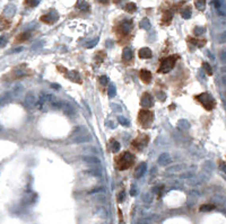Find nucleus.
Returning <instances> with one entry per match:
<instances>
[{"label": "nucleus", "instance_id": "72a5a7b5", "mask_svg": "<svg viewBox=\"0 0 226 224\" xmlns=\"http://www.w3.org/2000/svg\"><path fill=\"white\" fill-rule=\"evenodd\" d=\"M100 83H101L102 86H106L107 83H109V79H107L106 76H102V77H100Z\"/></svg>", "mask_w": 226, "mask_h": 224}, {"label": "nucleus", "instance_id": "c756f323", "mask_svg": "<svg viewBox=\"0 0 226 224\" xmlns=\"http://www.w3.org/2000/svg\"><path fill=\"white\" fill-rule=\"evenodd\" d=\"M118 121H119V123L121 124V125H123V126H129V124H130V122L125 117H123V116H119V117H118Z\"/></svg>", "mask_w": 226, "mask_h": 224}, {"label": "nucleus", "instance_id": "5701e85b", "mask_svg": "<svg viewBox=\"0 0 226 224\" xmlns=\"http://www.w3.org/2000/svg\"><path fill=\"white\" fill-rule=\"evenodd\" d=\"M9 27V22L4 17H0V32Z\"/></svg>", "mask_w": 226, "mask_h": 224}, {"label": "nucleus", "instance_id": "b1692460", "mask_svg": "<svg viewBox=\"0 0 226 224\" xmlns=\"http://www.w3.org/2000/svg\"><path fill=\"white\" fill-rule=\"evenodd\" d=\"M31 34L28 32H25V33H22L19 36H17V38H16V42H24L26 40H28L30 38Z\"/></svg>", "mask_w": 226, "mask_h": 224}, {"label": "nucleus", "instance_id": "f03ea898", "mask_svg": "<svg viewBox=\"0 0 226 224\" xmlns=\"http://www.w3.org/2000/svg\"><path fill=\"white\" fill-rule=\"evenodd\" d=\"M179 59V55H171L166 59H164L161 62V65H160V69H158V72L160 73H167L173 69V66L175 64L176 60Z\"/></svg>", "mask_w": 226, "mask_h": 224}, {"label": "nucleus", "instance_id": "ea45409f", "mask_svg": "<svg viewBox=\"0 0 226 224\" xmlns=\"http://www.w3.org/2000/svg\"><path fill=\"white\" fill-rule=\"evenodd\" d=\"M182 125L184 126L185 129H188V127H189V124H188L187 121H181V122H180V126H182Z\"/></svg>", "mask_w": 226, "mask_h": 224}, {"label": "nucleus", "instance_id": "39448f33", "mask_svg": "<svg viewBox=\"0 0 226 224\" xmlns=\"http://www.w3.org/2000/svg\"><path fill=\"white\" fill-rule=\"evenodd\" d=\"M132 28V20H128V19H125L123 20L122 23L119 24V26H118V34H121V35H128L129 34V32L131 30Z\"/></svg>", "mask_w": 226, "mask_h": 224}, {"label": "nucleus", "instance_id": "1a4fd4ad", "mask_svg": "<svg viewBox=\"0 0 226 224\" xmlns=\"http://www.w3.org/2000/svg\"><path fill=\"white\" fill-rule=\"evenodd\" d=\"M36 105V98L33 94H28L25 98V106L27 108H33Z\"/></svg>", "mask_w": 226, "mask_h": 224}, {"label": "nucleus", "instance_id": "e433bc0d", "mask_svg": "<svg viewBox=\"0 0 226 224\" xmlns=\"http://www.w3.org/2000/svg\"><path fill=\"white\" fill-rule=\"evenodd\" d=\"M6 12H9L10 14V16H12L14 15V12H15V7L12 6V5H10V6H8L6 8V10H5Z\"/></svg>", "mask_w": 226, "mask_h": 224}, {"label": "nucleus", "instance_id": "58836bf2", "mask_svg": "<svg viewBox=\"0 0 226 224\" xmlns=\"http://www.w3.org/2000/svg\"><path fill=\"white\" fill-rule=\"evenodd\" d=\"M214 5H215V8H216V9H219L220 7H222V4H220L219 0H214Z\"/></svg>", "mask_w": 226, "mask_h": 224}, {"label": "nucleus", "instance_id": "de8ad7c7", "mask_svg": "<svg viewBox=\"0 0 226 224\" xmlns=\"http://www.w3.org/2000/svg\"><path fill=\"white\" fill-rule=\"evenodd\" d=\"M222 170H225V165L224 163H222Z\"/></svg>", "mask_w": 226, "mask_h": 224}, {"label": "nucleus", "instance_id": "f3484780", "mask_svg": "<svg viewBox=\"0 0 226 224\" xmlns=\"http://www.w3.org/2000/svg\"><path fill=\"white\" fill-rule=\"evenodd\" d=\"M83 160L88 163V165H100V160L95 158V157H84Z\"/></svg>", "mask_w": 226, "mask_h": 224}, {"label": "nucleus", "instance_id": "a878e982", "mask_svg": "<svg viewBox=\"0 0 226 224\" xmlns=\"http://www.w3.org/2000/svg\"><path fill=\"white\" fill-rule=\"evenodd\" d=\"M125 9L128 12H136V9H137V6H136L133 2H128V4L125 5Z\"/></svg>", "mask_w": 226, "mask_h": 224}, {"label": "nucleus", "instance_id": "bb28decb", "mask_svg": "<svg viewBox=\"0 0 226 224\" xmlns=\"http://www.w3.org/2000/svg\"><path fill=\"white\" fill-rule=\"evenodd\" d=\"M140 27H141L143 30H147L150 28V23H149V20L147 18H144L143 20L140 22Z\"/></svg>", "mask_w": 226, "mask_h": 224}, {"label": "nucleus", "instance_id": "4468645a", "mask_svg": "<svg viewBox=\"0 0 226 224\" xmlns=\"http://www.w3.org/2000/svg\"><path fill=\"white\" fill-rule=\"evenodd\" d=\"M61 108H62V111L65 112V114L69 115V116H71V115L75 114V111H74L72 106L69 105L68 103H61Z\"/></svg>", "mask_w": 226, "mask_h": 224}, {"label": "nucleus", "instance_id": "f257e3e1", "mask_svg": "<svg viewBox=\"0 0 226 224\" xmlns=\"http://www.w3.org/2000/svg\"><path fill=\"white\" fill-rule=\"evenodd\" d=\"M135 161V155L130 152H123L120 157L117 158V165L119 170H125L130 168Z\"/></svg>", "mask_w": 226, "mask_h": 224}, {"label": "nucleus", "instance_id": "6e6552de", "mask_svg": "<svg viewBox=\"0 0 226 224\" xmlns=\"http://www.w3.org/2000/svg\"><path fill=\"white\" fill-rule=\"evenodd\" d=\"M147 143H148V136L141 135L140 137L136 139L132 144H133V147H136L137 149H143L145 145H147Z\"/></svg>", "mask_w": 226, "mask_h": 224}, {"label": "nucleus", "instance_id": "412c9836", "mask_svg": "<svg viewBox=\"0 0 226 224\" xmlns=\"http://www.w3.org/2000/svg\"><path fill=\"white\" fill-rule=\"evenodd\" d=\"M195 5H196L198 10L202 12L206 8V0H195Z\"/></svg>", "mask_w": 226, "mask_h": 224}, {"label": "nucleus", "instance_id": "79ce46f5", "mask_svg": "<svg viewBox=\"0 0 226 224\" xmlns=\"http://www.w3.org/2000/svg\"><path fill=\"white\" fill-rule=\"evenodd\" d=\"M123 198H125V193L122 191V193L120 194L119 197H118V201H119V202H122V201H123Z\"/></svg>", "mask_w": 226, "mask_h": 224}, {"label": "nucleus", "instance_id": "c85d7f7f", "mask_svg": "<svg viewBox=\"0 0 226 224\" xmlns=\"http://www.w3.org/2000/svg\"><path fill=\"white\" fill-rule=\"evenodd\" d=\"M115 95H117V89H115V87L113 85H111L109 87V97L113 98V97H115Z\"/></svg>", "mask_w": 226, "mask_h": 224}, {"label": "nucleus", "instance_id": "f704fd0d", "mask_svg": "<svg viewBox=\"0 0 226 224\" xmlns=\"http://www.w3.org/2000/svg\"><path fill=\"white\" fill-rule=\"evenodd\" d=\"M14 91H15V94H16V95L20 94V92L23 91V86H22V85H17V86H15V88H14Z\"/></svg>", "mask_w": 226, "mask_h": 224}, {"label": "nucleus", "instance_id": "423d86ee", "mask_svg": "<svg viewBox=\"0 0 226 224\" xmlns=\"http://www.w3.org/2000/svg\"><path fill=\"white\" fill-rule=\"evenodd\" d=\"M58 14L57 12H50V14H47V15H43L41 17V22L45 24H53L57 19H58Z\"/></svg>", "mask_w": 226, "mask_h": 224}, {"label": "nucleus", "instance_id": "9b49d317", "mask_svg": "<svg viewBox=\"0 0 226 224\" xmlns=\"http://www.w3.org/2000/svg\"><path fill=\"white\" fill-rule=\"evenodd\" d=\"M139 76H140V79H141L145 83H149L152 81V73H150L148 70H146V69L140 70Z\"/></svg>", "mask_w": 226, "mask_h": 224}, {"label": "nucleus", "instance_id": "0eeeda50", "mask_svg": "<svg viewBox=\"0 0 226 224\" xmlns=\"http://www.w3.org/2000/svg\"><path fill=\"white\" fill-rule=\"evenodd\" d=\"M140 105L144 107H152L154 105V99H153V97L150 96L149 94L147 92H145L143 95V97H141V100H140Z\"/></svg>", "mask_w": 226, "mask_h": 224}, {"label": "nucleus", "instance_id": "7c9ffc66", "mask_svg": "<svg viewBox=\"0 0 226 224\" xmlns=\"http://www.w3.org/2000/svg\"><path fill=\"white\" fill-rule=\"evenodd\" d=\"M202 68L205 69V71H206V72L208 73L209 76H211V74H213V70H211L210 65H209L208 63H207V62H203V63H202Z\"/></svg>", "mask_w": 226, "mask_h": 224}, {"label": "nucleus", "instance_id": "ddd939ff", "mask_svg": "<svg viewBox=\"0 0 226 224\" xmlns=\"http://www.w3.org/2000/svg\"><path fill=\"white\" fill-rule=\"evenodd\" d=\"M67 76H68V78L71 81H75V82L77 83H82V79H80V76H79V73H78L77 71H69L67 73Z\"/></svg>", "mask_w": 226, "mask_h": 224}, {"label": "nucleus", "instance_id": "c03bdc74", "mask_svg": "<svg viewBox=\"0 0 226 224\" xmlns=\"http://www.w3.org/2000/svg\"><path fill=\"white\" fill-rule=\"evenodd\" d=\"M220 56H222V61L224 62V61H225V52H222V55H220Z\"/></svg>", "mask_w": 226, "mask_h": 224}, {"label": "nucleus", "instance_id": "20e7f679", "mask_svg": "<svg viewBox=\"0 0 226 224\" xmlns=\"http://www.w3.org/2000/svg\"><path fill=\"white\" fill-rule=\"evenodd\" d=\"M153 118H154L153 113L147 111V109H141L139 112V115H138V121H139V123L144 129H147L152 125Z\"/></svg>", "mask_w": 226, "mask_h": 224}, {"label": "nucleus", "instance_id": "2eb2a0df", "mask_svg": "<svg viewBox=\"0 0 226 224\" xmlns=\"http://www.w3.org/2000/svg\"><path fill=\"white\" fill-rule=\"evenodd\" d=\"M171 162V157H170V154L168 153H163L160 155V158H158V163L161 165H166L167 163H170Z\"/></svg>", "mask_w": 226, "mask_h": 224}, {"label": "nucleus", "instance_id": "2f4dec72", "mask_svg": "<svg viewBox=\"0 0 226 224\" xmlns=\"http://www.w3.org/2000/svg\"><path fill=\"white\" fill-rule=\"evenodd\" d=\"M41 0H26V5L30 7H35L40 4Z\"/></svg>", "mask_w": 226, "mask_h": 224}, {"label": "nucleus", "instance_id": "4be33fe9", "mask_svg": "<svg viewBox=\"0 0 226 224\" xmlns=\"http://www.w3.org/2000/svg\"><path fill=\"white\" fill-rule=\"evenodd\" d=\"M181 15H182V17L184 18V19H189V18L191 17V8L190 7H185L184 9H182Z\"/></svg>", "mask_w": 226, "mask_h": 224}, {"label": "nucleus", "instance_id": "393cba45", "mask_svg": "<svg viewBox=\"0 0 226 224\" xmlns=\"http://www.w3.org/2000/svg\"><path fill=\"white\" fill-rule=\"evenodd\" d=\"M215 208V205H213V204H203V205H201L200 206V212H208V211H213Z\"/></svg>", "mask_w": 226, "mask_h": 224}, {"label": "nucleus", "instance_id": "473e14b6", "mask_svg": "<svg viewBox=\"0 0 226 224\" xmlns=\"http://www.w3.org/2000/svg\"><path fill=\"white\" fill-rule=\"evenodd\" d=\"M203 32H205V28L203 27H196L195 30H193V33L196 34L197 36H199V35H201V34H203Z\"/></svg>", "mask_w": 226, "mask_h": 224}, {"label": "nucleus", "instance_id": "a19ab883", "mask_svg": "<svg viewBox=\"0 0 226 224\" xmlns=\"http://www.w3.org/2000/svg\"><path fill=\"white\" fill-rule=\"evenodd\" d=\"M218 41H219L220 43H224V42H225V34H224V33L218 37Z\"/></svg>", "mask_w": 226, "mask_h": 224}, {"label": "nucleus", "instance_id": "09e8293b", "mask_svg": "<svg viewBox=\"0 0 226 224\" xmlns=\"http://www.w3.org/2000/svg\"><path fill=\"white\" fill-rule=\"evenodd\" d=\"M118 1H121V0H114V2H118Z\"/></svg>", "mask_w": 226, "mask_h": 224}, {"label": "nucleus", "instance_id": "37998d69", "mask_svg": "<svg viewBox=\"0 0 226 224\" xmlns=\"http://www.w3.org/2000/svg\"><path fill=\"white\" fill-rule=\"evenodd\" d=\"M130 194L132 195V196H135V195H136V189H135V187H132V188H131Z\"/></svg>", "mask_w": 226, "mask_h": 224}, {"label": "nucleus", "instance_id": "a18cd8bd", "mask_svg": "<svg viewBox=\"0 0 226 224\" xmlns=\"http://www.w3.org/2000/svg\"><path fill=\"white\" fill-rule=\"evenodd\" d=\"M98 2H101V4H107L109 2V0H97Z\"/></svg>", "mask_w": 226, "mask_h": 224}, {"label": "nucleus", "instance_id": "9d476101", "mask_svg": "<svg viewBox=\"0 0 226 224\" xmlns=\"http://www.w3.org/2000/svg\"><path fill=\"white\" fill-rule=\"evenodd\" d=\"M146 169H147V165H146V162H141V163H140V165L136 168V170H135V177L140 178L144 173L146 172Z\"/></svg>", "mask_w": 226, "mask_h": 224}, {"label": "nucleus", "instance_id": "c9c22d12", "mask_svg": "<svg viewBox=\"0 0 226 224\" xmlns=\"http://www.w3.org/2000/svg\"><path fill=\"white\" fill-rule=\"evenodd\" d=\"M15 73H16V76H17V77H22V76L26 74V72H25L23 69H19V68H17V69L15 70Z\"/></svg>", "mask_w": 226, "mask_h": 224}, {"label": "nucleus", "instance_id": "4c0bfd02", "mask_svg": "<svg viewBox=\"0 0 226 224\" xmlns=\"http://www.w3.org/2000/svg\"><path fill=\"white\" fill-rule=\"evenodd\" d=\"M97 42H98V38H95V40L90 41V43H88L86 46H87V48H92V47H94L96 44H97Z\"/></svg>", "mask_w": 226, "mask_h": 224}, {"label": "nucleus", "instance_id": "dca6fc26", "mask_svg": "<svg viewBox=\"0 0 226 224\" xmlns=\"http://www.w3.org/2000/svg\"><path fill=\"white\" fill-rule=\"evenodd\" d=\"M76 7H77L78 9L83 10V12H87V10L89 9L88 4H87L85 0H78L77 4H76Z\"/></svg>", "mask_w": 226, "mask_h": 224}, {"label": "nucleus", "instance_id": "aec40b11", "mask_svg": "<svg viewBox=\"0 0 226 224\" xmlns=\"http://www.w3.org/2000/svg\"><path fill=\"white\" fill-rule=\"evenodd\" d=\"M110 147H111V151L112 152H118L120 150V143L118 141H115V140H111L110 142Z\"/></svg>", "mask_w": 226, "mask_h": 224}, {"label": "nucleus", "instance_id": "49530a36", "mask_svg": "<svg viewBox=\"0 0 226 224\" xmlns=\"http://www.w3.org/2000/svg\"><path fill=\"white\" fill-rule=\"evenodd\" d=\"M52 87H53V88H57V89H59V85H52Z\"/></svg>", "mask_w": 226, "mask_h": 224}, {"label": "nucleus", "instance_id": "6ab92c4d", "mask_svg": "<svg viewBox=\"0 0 226 224\" xmlns=\"http://www.w3.org/2000/svg\"><path fill=\"white\" fill-rule=\"evenodd\" d=\"M172 12H164V15H163V24H165V25H168V24L171 23V20H172Z\"/></svg>", "mask_w": 226, "mask_h": 224}, {"label": "nucleus", "instance_id": "a211bd4d", "mask_svg": "<svg viewBox=\"0 0 226 224\" xmlns=\"http://www.w3.org/2000/svg\"><path fill=\"white\" fill-rule=\"evenodd\" d=\"M132 51H131L129 47H125V50H123V52H122V59L125 60V61H129V60L132 59Z\"/></svg>", "mask_w": 226, "mask_h": 224}, {"label": "nucleus", "instance_id": "f8f14e48", "mask_svg": "<svg viewBox=\"0 0 226 224\" xmlns=\"http://www.w3.org/2000/svg\"><path fill=\"white\" fill-rule=\"evenodd\" d=\"M138 55H139L140 59H149V58H152L153 53H152L150 48H148V47H144V48H141V50L138 52Z\"/></svg>", "mask_w": 226, "mask_h": 224}, {"label": "nucleus", "instance_id": "cd10ccee", "mask_svg": "<svg viewBox=\"0 0 226 224\" xmlns=\"http://www.w3.org/2000/svg\"><path fill=\"white\" fill-rule=\"evenodd\" d=\"M189 41H190L191 44H195L198 47H202L206 44V41H199V40H193V38H190Z\"/></svg>", "mask_w": 226, "mask_h": 224}, {"label": "nucleus", "instance_id": "7ed1b4c3", "mask_svg": "<svg viewBox=\"0 0 226 224\" xmlns=\"http://www.w3.org/2000/svg\"><path fill=\"white\" fill-rule=\"evenodd\" d=\"M197 100L200 101V104H201L207 111H211L215 107V105H216V101H215V99L211 97V95L206 94V92L198 95V96H197Z\"/></svg>", "mask_w": 226, "mask_h": 224}]
</instances>
